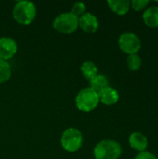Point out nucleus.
Segmentation results:
<instances>
[{
    "instance_id": "9b49d317",
    "label": "nucleus",
    "mask_w": 158,
    "mask_h": 159,
    "mask_svg": "<svg viewBox=\"0 0 158 159\" xmlns=\"http://www.w3.org/2000/svg\"><path fill=\"white\" fill-rule=\"evenodd\" d=\"M111 10L119 15H126L130 8V1L129 0H109L107 2Z\"/></svg>"
},
{
    "instance_id": "f03ea898",
    "label": "nucleus",
    "mask_w": 158,
    "mask_h": 159,
    "mask_svg": "<svg viewBox=\"0 0 158 159\" xmlns=\"http://www.w3.org/2000/svg\"><path fill=\"white\" fill-rule=\"evenodd\" d=\"M121 154V145L114 140H102L94 148L95 159H118Z\"/></svg>"
},
{
    "instance_id": "1a4fd4ad",
    "label": "nucleus",
    "mask_w": 158,
    "mask_h": 159,
    "mask_svg": "<svg viewBox=\"0 0 158 159\" xmlns=\"http://www.w3.org/2000/svg\"><path fill=\"white\" fill-rule=\"evenodd\" d=\"M129 143L130 147L139 153L146 151V148L148 147V139L142 133L137 131L130 134Z\"/></svg>"
},
{
    "instance_id": "dca6fc26",
    "label": "nucleus",
    "mask_w": 158,
    "mask_h": 159,
    "mask_svg": "<svg viewBox=\"0 0 158 159\" xmlns=\"http://www.w3.org/2000/svg\"><path fill=\"white\" fill-rule=\"evenodd\" d=\"M127 65L131 71H138L142 67V59L138 54L129 55L127 59Z\"/></svg>"
},
{
    "instance_id": "a211bd4d",
    "label": "nucleus",
    "mask_w": 158,
    "mask_h": 159,
    "mask_svg": "<svg viewBox=\"0 0 158 159\" xmlns=\"http://www.w3.org/2000/svg\"><path fill=\"white\" fill-rule=\"evenodd\" d=\"M149 4H150L149 0H133L130 2V6L135 11H140L145 8Z\"/></svg>"
},
{
    "instance_id": "4468645a",
    "label": "nucleus",
    "mask_w": 158,
    "mask_h": 159,
    "mask_svg": "<svg viewBox=\"0 0 158 159\" xmlns=\"http://www.w3.org/2000/svg\"><path fill=\"white\" fill-rule=\"evenodd\" d=\"M81 73L86 79L90 81L98 75V67L94 62L88 61L81 65Z\"/></svg>"
},
{
    "instance_id": "f3484780",
    "label": "nucleus",
    "mask_w": 158,
    "mask_h": 159,
    "mask_svg": "<svg viewBox=\"0 0 158 159\" xmlns=\"http://www.w3.org/2000/svg\"><path fill=\"white\" fill-rule=\"evenodd\" d=\"M71 13L77 18L81 17L82 15H84L86 13V5L84 3H81V2L74 3L72 7Z\"/></svg>"
},
{
    "instance_id": "39448f33",
    "label": "nucleus",
    "mask_w": 158,
    "mask_h": 159,
    "mask_svg": "<svg viewBox=\"0 0 158 159\" xmlns=\"http://www.w3.org/2000/svg\"><path fill=\"white\" fill-rule=\"evenodd\" d=\"M54 29L61 34H72L78 28V18L71 12L58 15L53 20Z\"/></svg>"
},
{
    "instance_id": "f8f14e48",
    "label": "nucleus",
    "mask_w": 158,
    "mask_h": 159,
    "mask_svg": "<svg viewBox=\"0 0 158 159\" xmlns=\"http://www.w3.org/2000/svg\"><path fill=\"white\" fill-rule=\"evenodd\" d=\"M142 19L144 23L151 28H158V7L153 6L148 7L143 15Z\"/></svg>"
},
{
    "instance_id": "9d476101",
    "label": "nucleus",
    "mask_w": 158,
    "mask_h": 159,
    "mask_svg": "<svg viewBox=\"0 0 158 159\" xmlns=\"http://www.w3.org/2000/svg\"><path fill=\"white\" fill-rule=\"evenodd\" d=\"M99 101L105 105H114L119 100V94L116 89L112 87H107L101 90L99 93Z\"/></svg>"
},
{
    "instance_id": "ddd939ff",
    "label": "nucleus",
    "mask_w": 158,
    "mask_h": 159,
    "mask_svg": "<svg viewBox=\"0 0 158 159\" xmlns=\"http://www.w3.org/2000/svg\"><path fill=\"white\" fill-rule=\"evenodd\" d=\"M107 87H109V80L107 76H105L104 75L98 74L94 78H92L89 81V88L92 89L97 93H99L101 90H102Z\"/></svg>"
},
{
    "instance_id": "f257e3e1",
    "label": "nucleus",
    "mask_w": 158,
    "mask_h": 159,
    "mask_svg": "<svg viewBox=\"0 0 158 159\" xmlns=\"http://www.w3.org/2000/svg\"><path fill=\"white\" fill-rule=\"evenodd\" d=\"M12 15L18 23L28 25L34 21L36 16V7L34 4L30 1H18L13 7Z\"/></svg>"
},
{
    "instance_id": "6e6552de",
    "label": "nucleus",
    "mask_w": 158,
    "mask_h": 159,
    "mask_svg": "<svg viewBox=\"0 0 158 159\" xmlns=\"http://www.w3.org/2000/svg\"><path fill=\"white\" fill-rule=\"evenodd\" d=\"M78 27L86 33L92 34L98 30L99 20L95 15L91 13H85L78 18Z\"/></svg>"
},
{
    "instance_id": "0eeeda50",
    "label": "nucleus",
    "mask_w": 158,
    "mask_h": 159,
    "mask_svg": "<svg viewBox=\"0 0 158 159\" xmlns=\"http://www.w3.org/2000/svg\"><path fill=\"white\" fill-rule=\"evenodd\" d=\"M18 46L14 39L10 37H1L0 38V59L7 61L13 58L17 53Z\"/></svg>"
},
{
    "instance_id": "7ed1b4c3",
    "label": "nucleus",
    "mask_w": 158,
    "mask_h": 159,
    "mask_svg": "<svg viewBox=\"0 0 158 159\" xmlns=\"http://www.w3.org/2000/svg\"><path fill=\"white\" fill-rule=\"evenodd\" d=\"M99 95L92 89L85 88L81 89L75 97V105L82 112H91L99 104Z\"/></svg>"
},
{
    "instance_id": "20e7f679",
    "label": "nucleus",
    "mask_w": 158,
    "mask_h": 159,
    "mask_svg": "<svg viewBox=\"0 0 158 159\" xmlns=\"http://www.w3.org/2000/svg\"><path fill=\"white\" fill-rule=\"evenodd\" d=\"M61 144L62 148L70 153L78 151L83 144L82 132L74 128L67 129L61 137Z\"/></svg>"
},
{
    "instance_id": "6ab92c4d",
    "label": "nucleus",
    "mask_w": 158,
    "mask_h": 159,
    "mask_svg": "<svg viewBox=\"0 0 158 159\" xmlns=\"http://www.w3.org/2000/svg\"><path fill=\"white\" fill-rule=\"evenodd\" d=\"M135 159H158L154 154L150 153V152H147V151H144V152H142V153H139Z\"/></svg>"
},
{
    "instance_id": "2eb2a0df",
    "label": "nucleus",
    "mask_w": 158,
    "mask_h": 159,
    "mask_svg": "<svg viewBox=\"0 0 158 159\" xmlns=\"http://www.w3.org/2000/svg\"><path fill=\"white\" fill-rule=\"evenodd\" d=\"M11 76V68L7 61L0 59V84L7 82Z\"/></svg>"
},
{
    "instance_id": "423d86ee",
    "label": "nucleus",
    "mask_w": 158,
    "mask_h": 159,
    "mask_svg": "<svg viewBox=\"0 0 158 159\" xmlns=\"http://www.w3.org/2000/svg\"><path fill=\"white\" fill-rule=\"evenodd\" d=\"M118 46L120 49L128 54H137L141 48H142V42L139 36L133 33H125L122 34L118 39Z\"/></svg>"
}]
</instances>
